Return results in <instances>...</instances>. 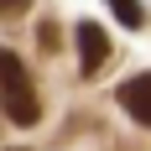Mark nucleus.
I'll return each instance as SVG.
<instances>
[{"mask_svg": "<svg viewBox=\"0 0 151 151\" xmlns=\"http://www.w3.org/2000/svg\"><path fill=\"white\" fill-rule=\"evenodd\" d=\"M109 11H115L120 26H141V21H146V5H141V0H109Z\"/></svg>", "mask_w": 151, "mask_h": 151, "instance_id": "4", "label": "nucleus"}, {"mask_svg": "<svg viewBox=\"0 0 151 151\" xmlns=\"http://www.w3.org/2000/svg\"><path fill=\"white\" fill-rule=\"evenodd\" d=\"M16 151H21V146H16Z\"/></svg>", "mask_w": 151, "mask_h": 151, "instance_id": "7", "label": "nucleus"}, {"mask_svg": "<svg viewBox=\"0 0 151 151\" xmlns=\"http://www.w3.org/2000/svg\"><path fill=\"white\" fill-rule=\"evenodd\" d=\"M0 104H5V115L16 125H37L42 120V99H37L26 68H21V58L11 47H0Z\"/></svg>", "mask_w": 151, "mask_h": 151, "instance_id": "1", "label": "nucleus"}, {"mask_svg": "<svg viewBox=\"0 0 151 151\" xmlns=\"http://www.w3.org/2000/svg\"><path fill=\"white\" fill-rule=\"evenodd\" d=\"M26 11V0H0V21H5V16H21Z\"/></svg>", "mask_w": 151, "mask_h": 151, "instance_id": "6", "label": "nucleus"}, {"mask_svg": "<svg viewBox=\"0 0 151 151\" xmlns=\"http://www.w3.org/2000/svg\"><path fill=\"white\" fill-rule=\"evenodd\" d=\"M37 42H42L47 58H52V52H63V31H58V21H42V26H37Z\"/></svg>", "mask_w": 151, "mask_h": 151, "instance_id": "5", "label": "nucleus"}, {"mask_svg": "<svg viewBox=\"0 0 151 151\" xmlns=\"http://www.w3.org/2000/svg\"><path fill=\"white\" fill-rule=\"evenodd\" d=\"M120 104H125V115H136L141 125H151V73L125 78L120 83Z\"/></svg>", "mask_w": 151, "mask_h": 151, "instance_id": "3", "label": "nucleus"}, {"mask_svg": "<svg viewBox=\"0 0 151 151\" xmlns=\"http://www.w3.org/2000/svg\"><path fill=\"white\" fill-rule=\"evenodd\" d=\"M104 63H109V31L94 26V21H78V68H83V78H94Z\"/></svg>", "mask_w": 151, "mask_h": 151, "instance_id": "2", "label": "nucleus"}]
</instances>
